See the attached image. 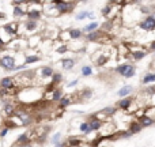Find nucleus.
I'll use <instances>...</instances> for the list:
<instances>
[{"instance_id":"obj_32","label":"nucleus","mask_w":155,"mask_h":147,"mask_svg":"<svg viewBox=\"0 0 155 147\" xmlns=\"http://www.w3.org/2000/svg\"><path fill=\"white\" fill-rule=\"evenodd\" d=\"M103 112H105V113H110V115H112V113H114V112H116V109H114V108H106V109L103 110Z\"/></svg>"},{"instance_id":"obj_23","label":"nucleus","mask_w":155,"mask_h":147,"mask_svg":"<svg viewBox=\"0 0 155 147\" xmlns=\"http://www.w3.org/2000/svg\"><path fill=\"white\" fill-rule=\"evenodd\" d=\"M144 56H146L144 52H135L133 53V57L136 59V60H140V59H143Z\"/></svg>"},{"instance_id":"obj_4","label":"nucleus","mask_w":155,"mask_h":147,"mask_svg":"<svg viewBox=\"0 0 155 147\" xmlns=\"http://www.w3.org/2000/svg\"><path fill=\"white\" fill-rule=\"evenodd\" d=\"M0 84H1V87L3 89H11L12 86H14V80H12V78H3L1 79V82H0Z\"/></svg>"},{"instance_id":"obj_1","label":"nucleus","mask_w":155,"mask_h":147,"mask_svg":"<svg viewBox=\"0 0 155 147\" xmlns=\"http://www.w3.org/2000/svg\"><path fill=\"white\" fill-rule=\"evenodd\" d=\"M0 65L7 71H11V69L15 68V60L11 56H4V57L0 59Z\"/></svg>"},{"instance_id":"obj_39","label":"nucleus","mask_w":155,"mask_h":147,"mask_svg":"<svg viewBox=\"0 0 155 147\" xmlns=\"http://www.w3.org/2000/svg\"><path fill=\"white\" fill-rule=\"evenodd\" d=\"M26 0H14V4H21V3H25Z\"/></svg>"},{"instance_id":"obj_18","label":"nucleus","mask_w":155,"mask_h":147,"mask_svg":"<svg viewBox=\"0 0 155 147\" xmlns=\"http://www.w3.org/2000/svg\"><path fill=\"white\" fill-rule=\"evenodd\" d=\"M129 64H123V65H120V67H117V72L121 74V75H124L125 71H127V68H128Z\"/></svg>"},{"instance_id":"obj_30","label":"nucleus","mask_w":155,"mask_h":147,"mask_svg":"<svg viewBox=\"0 0 155 147\" xmlns=\"http://www.w3.org/2000/svg\"><path fill=\"white\" fill-rule=\"evenodd\" d=\"M4 110H5V113H7V115H12V112H14V108H12L11 105H7Z\"/></svg>"},{"instance_id":"obj_41","label":"nucleus","mask_w":155,"mask_h":147,"mask_svg":"<svg viewBox=\"0 0 155 147\" xmlns=\"http://www.w3.org/2000/svg\"><path fill=\"white\" fill-rule=\"evenodd\" d=\"M151 48H152V49H155V42H152V44H151Z\"/></svg>"},{"instance_id":"obj_11","label":"nucleus","mask_w":155,"mask_h":147,"mask_svg":"<svg viewBox=\"0 0 155 147\" xmlns=\"http://www.w3.org/2000/svg\"><path fill=\"white\" fill-rule=\"evenodd\" d=\"M99 37V32H88L87 34V40L88 41H94Z\"/></svg>"},{"instance_id":"obj_7","label":"nucleus","mask_w":155,"mask_h":147,"mask_svg":"<svg viewBox=\"0 0 155 147\" xmlns=\"http://www.w3.org/2000/svg\"><path fill=\"white\" fill-rule=\"evenodd\" d=\"M73 65H75V61H73L72 59H67V60L63 61V68L64 69H71Z\"/></svg>"},{"instance_id":"obj_33","label":"nucleus","mask_w":155,"mask_h":147,"mask_svg":"<svg viewBox=\"0 0 155 147\" xmlns=\"http://www.w3.org/2000/svg\"><path fill=\"white\" fill-rule=\"evenodd\" d=\"M109 12H110V7H105L103 11H102V14H103V15H108Z\"/></svg>"},{"instance_id":"obj_9","label":"nucleus","mask_w":155,"mask_h":147,"mask_svg":"<svg viewBox=\"0 0 155 147\" xmlns=\"http://www.w3.org/2000/svg\"><path fill=\"white\" fill-rule=\"evenodd\" d=\"M131 91H132V86H124V87L119 91V95L120 97H125V95H128Z\"/></svg>"},{"instance_id":"obj_10","label":"nucleus","mask_w":155,"mask_h":147,"mask_svg":"<svg viewBox=\"0 0 155 147\" xmlns=\"http://www.w3.org/2000/svg\"><path fill=\"white\" fill-rule=\"evenodd\" d=\"M42 76H45V78H48V76H52L53 75V69L51 68V67H44L41 71Z\"/></svg>"},{"instance_id":"obj_24","label":"nucleus","mask_w":155,"mask_h":147,"mask_svg":"<svg viewBox=\"0 0 155 147\" xmlns=\"http://www.w3.org/2000/svg\"><path fill=\"white\" fill-rule=\"evenodd\" d=\"M60 98H61V91H60V90H56V91L53 93V100H55V101H59Z\"/></svg>"},{"instance_id":"obj_38","label":"nucleus","mask_w":155,"mask_h":147,"mask_svg":"<svg viewBox=\"0 0 155 147\" xmlns=\"http://www.w3.org/2000/svg\"><path fill=\"white\" fill-rule=\"evenodd\" d=\"M142 12H144V14H148V12H150V10H148L147 7H143V8H142Z\"/></svg>"},{"instance_id":"obj_17","label":"nucleus","mask_w":155,"mask_h":147,"mask_svg":"<svg viewBox=\"0 0 155 147\" xmlns=\"http://www.w3.org/2000/svg\"><path fill=\"white\" fill-rule=\"evenodd\" d=\"M36 26H37V23L33 21V19L27 21V23H26V29H27V30H34V29H36Z\"/></svg>"},{"instance_id":"obj_34","label":"nucleus","mask_w":155,"mask_h":147,"mask_svg":"<svg viewBox=\"0 0 155 147\" xmlns=\"http://www.w3.org/2000/svg\"><path fill=\"white\" fill-rule=\"evenodd\" d=\"M69 143H71L72 146H75V144H79L80 142H79V139H71V142H69Z\"/></svg>"},{"instance_id":"obj_21","label":"nucleus","mask_w":155,"mask_h":147,"mask_svg":"<svg viewBox=\"0 0 155 147\" xmlns=\"http://www.w3.org/2000/svg\"><path fill=\"white\" fill-rule=\"evenodd\" d=\"M14 14H15L16 16H23V14H25V11L22 10L21 7H15V8H14Z\"/></svg>"},{"instance_id":"obj_2","label":"nucleus","mask_w":155,"mask_h":147,"mask_svg":"<svg viewBox=\"0 0 155 147\" xmlns=\"http://www.w3.org/2000/svg\"><path fill=\"white\" fill-rule=\"evenodd\" d=\"M140 27L143 30H152L155 27V18L154 16H148L146 21H143L140 23Z\"/></svg>"},{"instance_id":"obj_15","label":"nucleus","mask_w":155,"mask_h":147,"mask_svg":"<svg viewBox=\"0 0 155 147\" xmlns=\"http://www.w3.org/2000/svg\"><path fill=\"white\" fill-rule=\"evenodd\" d=\"M69 36H71V38L76 40V38H79V37L82 36V32H80V30H76V29H73V30L69 32Z\"/></svg>"},{"instance_id":"obj_35","label":"nucleus","mask_w":155,"mask_h":147,"mask_svg":"<svg viewBox=\"0 0 155 147\" xmlns=\"http://www.w3.org/2000/svg\"><path fill=\"white\" fill-rule=\"evenodd\" d=\"M105 61H106V57H101L98 60V64H99V65H103V64H105Z\"/></svg>"},{"instance_id":"obj_14","label":"nucleus","mask_w":155,"mask_h":147,"mask_svg":"<svg viewBox=\"0 0 155 147\" xmlns=\"http://www.w3.org/2000/svg\"><path fill=\"white\" fill-rule=\"evenodd\" d=\"M155 80V74H148L143 78V83H150V82H154Z\"/></svg>"},{"instance_id":"obj_6","label":"nucleus","mask_w":155,"mask_h":147,"mask_svg":"<svg viewBox=\"0 0 155 147\" xmlns=\"http://www.w3.org/2000/svg\"><path fill=\"white\" fill-rule=\"evenodd\" d=\"M152 123H154V120L150 119L148 116H142V117H140V124L143 127H148V125H151Z\"/></svg>"},{"instance_id":"obj_43","label":"nucleus","mask_w":155,"mask_h":147,"mask_svg":"<svg viewBox=\"0 0 155 147\" xmlns=\"http://www.w3.org/2000/svg\"><path fill=\"white\" fill-rule=\"evenodd\" d=\"M109 1H117V0H109Z\"/></svg>"},{"instance_id":"obj_5","label":"nucleus","mask_w":155,"mask_h":147,"mask_svg":"<svg viewBox=\"0 0 155 147\" xmlns=\"http://www.w3.org/2000/svg\"><path fill=\"white\" fill-rule=\"evenodd\" d=\"M101 127V121L98 119H93V120L88 123V131H97Z\"/></svg>"},{"instance_id":"obj_20","label":"nucleus","mask_w":155,"mask_h":147,"mask_svg":"<svg viewBox=\"0 0 155 147\" xmlns=\"http://www.w3.org/2000/svg\"><path fill=\"white\" fill-rule=\"evenodd\" d=\"M29 18L30 19H38L40 18V12L38 11H30L29 12Z\"/></svg>"},{"instance_id":"obj_42","label":"nucleus","mask_w":155,"mask_h":147,"mask_svg":"<svg viewBox=\"0 0 155 147\" xmlns=\"http://www.w3.org/2000/svg\"><path fill=\"white\" fill-rule=\"evenodd\" d=\"M0 45H3V40L1 38H0Z\"/></svg>"},{"instance_id":"obj_26","label":"nucleus","mask_w":155,"mask_h":147,"mask_svg":"<svg viewBox=\"0 0 155 147\" xmlns=\"http://www.w3.org/2000/svg\"><path fill=\"white\" fill-rule=\"evenodd\" d=\"M4 30L8 33V34H15V30L12 29V26H11V25H7V26L4 27Z\"/></svg>"},{"instance_id":"obj_22","label":"nucleus","mask_w":155,"mask_h":147,"mask_svg":"<svg viewBox=\"0 0 155 147\" xmlns=\"http://www.w3.org/2000/svg\"><path fill=\"white\" fill-rule=\"evenodd\" d=\"M40 59L37 57V56H29V57L26 59V64H30V63H36V61H38Z\"/></svg>"},{"instance_id":"obj_40","label":"nucleus","mask_w":155,"mask_h":147,"mask_svg":"<svg viewBox=\"0 0 155 147\" xmlns=\"http://www.w3.org/2000/svg\"><path fill=\"white\" fill-rule=\"evenodd\" d=\"M65 49H67V48H65V47H61V48H60V49H59V51H57V52H59V53H61V52H64Z\"/></svg>"},{"instance_id":"obj_37","label":"nucleus","mask_w":155,"mask_h":147,"mask_svg":"<svg viewBox=\"0 0 155 147\" xmlns=\"http://www.w3.org/2000/svg\"><path fill=\"white\" fill-rule=\"evenodd\" d=\"M7 131H8V129H7V128H4L3 131L0 132V136H5V135H7Z\"/></svg>"},{"instance_id":"obj_27","label":"nucleus","mask_w":155,"mask_h":147,"mask_svg":"<svg viewBox=\"0 0 155 147\" xmlns=\"http://www.w3.org/2000/svg\"><path fill=\"white\" fill-rule=\"evenodd\" d=\"M68 104H69V100H68V98H63V100L60 101V108H64V106H67Z\"/></svg>"},{"instance_id":"obj_28","label":"nucleus","mask_w":155,"mask_h":147,"mask_svg":"<svg viewBox=\"0 0 155 147\" xmlns=\"http://www.w3.org/2000/svg\"><path fill=\"white\" fill-rule=\"evenodd\" d=\"M80 129H82V131L84 132V134L90 132V131H88V124H87V123H83L82 125H80Z\"/></svg>"},{"instance_id":"obj_3","label":"nucleus","mask_w":155,"mask_h":147,"mask_svg":"<svg viewBox=\"0 0 155 147\" xmlns=\"http://www.w3.org/2000/svg\"><path fill=\"white\" fill-rule=\"evenodd\" d=\"M53 3L56 4V10H59L60 12L69 11V8H71V5L68 4L67 1H63V0H53Z\"/></svg>"},{"instance_id":"obj_12","label":"nucleus","mask_w":155,"mask_h":147,"mask_svg":"<svg viewBox=\"0 0 155 147\" xmlns=\"http://www.w3.org/2000/svg\"><path fill=\"white\" fill-rule=\"evenodd\" d=\"M129 105H131V100H129V98L121 100V102H120V108H121V109H128Z\"/></svg>"},{"instance_id":"obj_13","label":"nucleus","mask_w":155,"mask_h":147,"mask_svg":"<svg viewBox=\"0 0 155 147\" xmlns=\"http://www.w3.org/2000/svg\"><path fill=\"white\" fill-rule=\"evenodd\" d=\"M135 75V68L132 67V65H128V68H127V71H125L124 76L125 78H131V76H133Z\"/></svg>"},{"instance_id":"obj_19","label":"nucleus","mask_w":155,"mask_h":147,"mask_svg":"<svg viewBox=\"0 0 155 147\" xmlns=\"http://www.w3.org/2000/svg\"><path fill=\"white\" fill-rule=\"evenodd\" d=\"M82 74L84 75V76H88V75H91V74H93V69L86 65V67H83V68H82Z\"/></svg>"},{"instance_id":"obj_31","label":"nucleus","mask_w":155,"mask_h":147,"mask_svg":"<svg viewBox=\"0 0 155 147\" xmlns=\"http://www.w3.org/2000/svg\"><path fill=\"white\" fill-rule=\"evenodd\" d=\"M87 15H88V12H86V11H83V12H80V14L78 15V19L80 21V19H83V18H86Z\"/></svg>"},{"instance_id":"obj_36","label":"nucleus","mask_w":155,"mask_h":147,"mask_svg":"<svg viewBox=\"0 0 155 147\" xmlns=\"http://www.w3.org/2000/svg\"><path fill=\"white\" fill-rule=\"evenodd\" d=\"M75 84H78V79H75V80H72V82H71V83L68 84V87H73V86H75Z\"/></svg>"},{"instance_id":"obj_44","label":"nucleus","mask_w":155,"mask_h":147,"mask_svg":"<svg viewBox=\"0 0 155 147\" xmlns=\"http://www.w3.org/2000/svg\"><path fill=\"white\" fill-rule=\"evenodd\" d=\"M82 1H86V0H82Z\"/></svg>"},{"instance_id":"obj_29","label":"nucleus","mask_w":155,"mask_h":147,"mask_svg":"<svg viewBox=\"0 0 155 147\" xmlns=\"http://www.w3.org/2000/svg\"><path fill=\"white\" fill-rule=\"evenodd\" d=\"M52 76H53V82H55V83H56V82H60V80H61V75H60V74H56V75L53 74Z\"/></svg>"},{"instance_id":"obj_8","label":"nucleus","mask_w":155,"mask_h":147,"mask_svg":"<svg viewBox=\"0 0 155 147\" xmlns=\"http://www.w3.org/2000/svg\"><path fill=\"white\" fill-rule=\"evenodd\" d=\"M140 129H142V124H140V123H132L131 127H129L131 134H136V132H139Z\"/></svg>"},{"instance_id":"obj_25","label":"nucleus","mask_w":155,"mask_h":147,"mask_svg":"<svg viewBox=\"0 0 155 147\" xmlns=\"http://www.w3.org/2000/svg\"><path fill=\"white\" fill-rule=\"evenodd\" d=\"M27 140H29V139H27V135H21V136L18 138V143H27Z\"/></svg>"},{"instance_id":"obj_16","label":"nucleus","mask_w":155,"mask_h":147,"mask_svg":"<svg viewBox=\"0 0 155 147\" xmlns=\"http://www.w3.org/2000/svg\"><path fill=\"white\" fill-rule=\"evenodd\" d=\"M97 27H98V23L93 22V23H90V25H87V26L84 27V32H91V30H95Z\"/></svg>"}]
</instances>
